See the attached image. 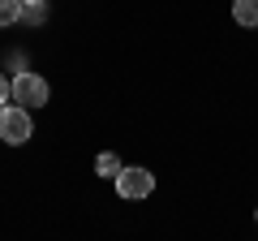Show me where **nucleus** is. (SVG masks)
Wrapping results in <instances>:
<instances>
[{
	"label": "nucleus",
	"instance_id": "1",
	"mask_svg": "<svg viewBox=\"0 0 258 241\" xmlns=\"http://www.w3.org/2000/svg\"><path fill=\"white\" fill-rule=\"evenodd\" d=\"M0 138L9 142V147H22L30 138V112L18 108V103H5L0 108Z\"/></svg>",
	"mask_w": 258,
	"mask_h": 241
},
{
	"label": "nucleus",
	"instance_id": "2",
	"mask_svg": "<svg viewBox=\"0 0 258 241\" xmlns=\"http://www.w3.org/2000/svg\"><path fill=\"white\" fill-rule=\"evenodd\" d=\"M47 95H52V91H47V82L39 74H18V78H13V103H18V108H26V112L30 108H43Z\"/></svg>",
	"mask_w": 258,
	"mask_h": 241
},
{
	"label": "nucleus",
	"instance_id": "3",
	"mask_svg": "<svg viewBox=\"0 0 258 241\" xmlns=\"http://www.w3.org/2000/svg\"><path fill=\"white\" fill-rule=\"evenodd\" d=\"M151 190H155V176H151L147 168H125V172L116 176V194L120 198H147Z\"/></svg>",
	"mask_w": 258,
	"mask_h": 241
},
{
	"label": "nucleus",
	"instance_id": "4",
	"mask_svg": "<svg viewBox=\"0 0 258 241\" xmlns=\"http://www.w3.org/2000/svg\"><path fill=\"white\" fill-rule=\"evenodd\" d=\"M232 18L241 26H258V0H232Z\"/></svg>",
	"mask_w": 258,
	"mask_h": 241
},
{
	"label": "nucleus",
	"instance_id": "5",
	"mask_svg": "<svg viewBox=\"0 0 258 241\" xmlns=\"http://www.w3.org/2000/svg\"><path fill=\"white\" fill-rule=\"evenodd\" d=\"M95 172H99V176H120V172H125V164H120L112 151H103V155L95 159Z\"/></svg>",
	"mask_w": 258,
	"mask_h": 241
},
{
	"label": "nucleus",
	"instance_id": "6",
	"mask_svg": "<svg viewBox=\"0 0 258 241\" xmlns=\"http://www.w3.org/2000/svg\"><path fill=\"white\" fill-rule=\"evenodd\" d=\"M22 22V0H0V26Z\"/></svg>",
	"mask_w": 258,
	"mask_h": 241
},
{
	"label": "nucleus",
	"instance_id": "7",
	"mask_svg": "<svg viewBox=\"0 0 258 241\" xmlns=\"http://www.w3.org/2000/svg\"><path fill=\"white\" fill-rule=\"evenodd\" d=\"M9 95H13V82L5 74H0V108H5V103H9Z\"/></svg>",
	"mask_w": 258,
	"mask_h": 241
},
{
	"label": "nucleus",
	"instance_id": "8",
	"mask_svg": "<svg viewBox=\"0 0 258 241\" xmlns=\"http://www.w3.org/2000/svg\"><path fill=\"white\" fill-rule=\"evenodd\" d=\"M22 22H43V9H22Z\"/></svg>",
	"mask_w": 258,
	"mask_h": 241
},
{
	"label": "nucleus",
	"instance_id": "9",
	"mask_svg": "<svg viewBox=\"0 0 258 241\" xmlns=\"http://www.w3.org/2000/svg\"><path fill=\"white\" fill-rule=\"evenodd\" d=\"M22 9H43V0H22Z\"/></svg>",
	"mask_w": 258,
	"mask_h": 241
}]
</instances>
